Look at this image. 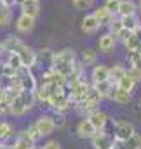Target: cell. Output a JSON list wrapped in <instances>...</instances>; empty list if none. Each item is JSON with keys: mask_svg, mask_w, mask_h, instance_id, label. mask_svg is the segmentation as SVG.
<instances>
[{"mask_svg": "<svg viewBox=\"0 0 141 149\" xmlns=\"http://www.w3.org/2000/svg\"><path fill=\"white\" fill-rule=\"evenodd\" d=\"M16 76L21 83V90H30V92H35L37 87H38V80L35 78V74L32 73V68H26V66H21Z\"/></svg>", "mask_w": 141, "mask_h": 149, "instance_id": "obj_1", "label": "cell"}, {"mask_svg": "<svg viewBox=\"0 0 141 149\" xmlns=\"http://www.w3.org/2000/svg\"><path fill=\"white\" fill-rule=\"evenodd\" d=\"M47 108H51L54 113H65L68 108H71V99L70 95L61 88L59 92H56L52 97H51V101H49V104H47Z\"/></svg>", "mask_w": 141, "mask_h": 149, "instance_id": "obj_2", "label": "cell"}, {"mask_svg": "<svg viewBox=\"0 0 141 149\" xmlns=\"http://www.w3.org/2000/svg\"><path fill=\"white\" fill-rule=\"evenodd\" d=\"M16 54L21 57V63H23V66H26V68H35L37 66V52L30 47V45H26L25 42L18 47V50H16Z\"/></svg>", "mask_w": 141, "mask_h": 149, "instance_id": "obj_3", "label": "cell"}, {"mask_svg": "<svg viewBox=\"0 0 141 149\" xmlns=\"http://www.w3.org/2000/svg\"><path fill=\"white\" fill-rule=\"evenodd\" d=\"M134 132H136V130H134L133 123L124 121V120L115 121V141H117V142H125V141H129Z\"/></svg>", "mask_w": 141, "mask_h": 149, "instance_id": "obj_4", "label": "cell"}, {"mask_svg": "<svg viewBox=\"0 0 141 149\" xmlns=\"http://www.w3.org/2000/svg\"><path fill=\"white\" fill-rule=\"evenodd\" d=\"M91 141H92V148L94 149H111L117 142L115 137L108 135L105 130H96V134H94V137Z\"/></svg>", "mask_w": 141, "mask_h": 149, "instance_id": "obj_5", "label": "cell"}, {"mask_svg": "<svg viewBox=\"0 0 141 149\" xmlns=\"http://www.w3.org/2000/svg\"><path fill=\"white\" fill-rule=\"evenodd\" d=\"M35 125H37V128H38V132H40L42 137H47V135H51L56 130L54 116H51V114H42L35 121Z\"/></svg>", "mask_w": 141, "mask_h": 149, "instance_id": "obj_6", "label": "cell"}, {"mask_svg": "<svg viewBox=\"0 0 141 149\" xmlns=\"http://www.w3.org/2000/svg\"><path fill=\"white\" fill-rule=\"evenodd\" d=\"M77 134H78V137H82V139H92L94 134H96V127L91 123L89 118H84V120H80L78 125H77Z\"/></svg>", "mask_w": 141, "mask_h": 149, "instance_id": "obj_7", "label": "cell"}, {"mask_svg": "<svg viewBox=\"0 0 141 149\" xmlns=\"http://www.w3.org/2000/svg\"><path fill=\"white\" fill-rule=\"evenodd\" d=\"M19 9H21V14L32 16L37 19V16L40 14V0H21Z\"/></svg>", "mask_w": 141, "mask_h": 149, "instance_id": "obj_8", "label": "cell"}, {"mask_svg": "<svg viewBox=\"0 0 141 149\" xmlns=\"http://www.w3.org/2000/svg\"><path fill=\"white\" fill-rule=\"evenodd\" d=\"M35 28V17L26 16V14H19V17L16 19V30L19 33H30Z\"/></svg>", "mask_w": 141, "mask_h": 149, "instance_id": "obj_9", "label": "cell"}, {"mask_svg": "<svg viewBox=\"0 0 141 149\" xmlns=\"http://www.w3.org/2000/svg\"><path fill=\"white\" fill-rule=\"evenodd\" d=\"M99 26H101V24H99V21L96 19L94 14H85V17L82 19L80 30H82V33H85V35H92V33L98 31Z\"/></svg>", "mask_w": 141, "mask_h": 149, "instance_id": "obj_10", "label": "cell"}, {"mask_svg": "<svg viewBox=\"0 0 141 149\" xmlns=\"http://www.w3.org/2000/svg\"><path fill=\"white\" fill-rule=\"evenodd\" d=\"M87 118L91 120V123L96 127V130H103L105 128V125L108 123V114H106L105 111H101L99 108L98 109H94V111H91L89 114H87Z\"/></svg>", "mask_w": 141, "mask_h": 149, "instance_id": "obj_11", "label": "cell"}, {"mask_svg": "<svg viewBox=\"0 0 141 149\" xmlns=\"http://www.w3.org/2000/svg\"><path fill=\"white\" fill-rule=\"evenodd\" d=\"M52 61H54V52L51 49H42L37 52V66H45L47 70H52Z\"/></svg>", "mask_w": 141, "mask_h": 149, "instance_id": "obj_12", "label": "cell"}, {"mask_svg": "<svg viewBox=\"0 0 141 149\" xmlns=\"http://www.w3.org/2000/svg\"><path fill=\"white\" fill-rule=\"evenodd\" d=\"M115 45H117V38L113 37L110 31L105 33V35H101L99 40H98V49H99L101 52H105V54L115 50Z\"/></svg>", "mask_w": 141, "mask_h": 149, "instance_id": "obj_13", "label": "cell"}, {"mask_svg": "<svg viewBox=\"0 0 141 149\" xmlns=\"http://www.w3.org/2000/svg\"><path fill=\"white\" fill-rule=\"evenodd\" d=\"M91 78H92V83L110 80V68L106 64H94V68L91 71Z\"/></svg>", "mask_w": 141, "mask_h": 149, "instance_id": "obj_14", "label": "cell"}, {"mask_svg": "<svg viewBox=\"0 0 141 149\" xmlns=\"http://www.w3.org/2000/svg\"><path fill=\"white\" fill-rule=\"evenodd\" d=\"M110 99H111V101H115L117 104L124 106V104H127V102L131 101V92H129V90L120 88L118 85H113V90H111V94H110Z\"/></svg>", "mask_w": 141, "mask_h": 149, "instance_id": "obj_15", "label": "cell"}, {"mask_svg": "<svg viewBox=\"0 0 141 149\" xmlns=\"http://www.w3.org/2000/svg\"><path fill=\"white\" fill-rule=\"evenodd\" d=\"M12 149H35V142L28 137L26 130H23V132L18 134V137L12 144Z\"/></svg>", "mask_w": 141, "mask_h": 149, "instance_id": "obj_16", "label": "cell"}, {"mask_svg": "<svg viewBox=\"0 0 141 149\" xmlns=\"http://www.w3.org/2000/svg\"><path fill=\"white\" fill-rule=\"evenodd\" d=\"M94 16H96V19L99 21V24L101 26H110V23L113 21V14L106 9L105 5H101V7H98V9H94V12H92Z\"/></svg>", "mask_w": 141, "mask_h": 149, "instance_id": "obj_17", "label": "cell"}, {"mask_svg": "<svg viewBox=\"0 0 141 149\" xmlns=\"http://www.w3.org/2000/svg\"><path fill=\"white\" fill-rule=\"evenodd\" d=\"M140 7L134 3V0H122L120 2V9H118V16L124 17V16H133V14H138Z\"/></svg>", "mask_w": 141, "mask_h": 149, "instance_id": "obj_18", "label": "cell"}, {"mask_svg": "<svg viewBox=\"0 0 141 149\" xmlns=\"http://www.w3.org/2000/svg\"><path fill=\"white\" fill-rule=\"evenodd\" d=\"M21 43H23V40H21L19 37H16V35H9V37L2 42V49H4V52L11 54V52H16L18 47H19Z\"/></svg>", "mask_w": 141, "mask_h": 149, "instance_id": "obj_19", "label": "cell"}, {"mask_svg": "<svg viewBox=\"0 0 141 149\" xmlns=\"http://www.w3.org/2000/svg\"><path fill=\"white\" fill-rule=\"evenodd\" d=\"M127 73V70L122 66V64H113L111 68H110V81L113 83V85H118V81L125 76Z\"/></svg>", "mask_w": 141, "mask_h": 149, "instance_id": "obj_20", "label": "cell"}, {"mask_svg": "<svg viewBox=\"0 0 141 149\" xmlns=\"http://www.w3.org/2000/svg\"><path fill=\"white\" fill-rule=\"evenodd\" d=\"M28 109H26V106L23 104V101H21V95H18L12 102H11V114L12 116H23V114H26Z\"/></svg>", "mask_w": 141, "mask_h": 149, "instance_id": "obj_21", "label": "cell"}, {"mask_svg": "<svg viewBox=\"0 0 141 149\" xmlns=\"http://www.w3.org/2000/svg\"><path fill=\"white\" fill-rule=\"evenodd\" d=\"M98 61V52L94 49H85L82 52V64L87 68V66H94Z\"/></svg>", "mask_w": 141, "mask_h": 149, "instance_id": "obj_22", "label": "cell"}, {"mask_svg": "<svg viewBox=\"0 0 141 149\" xmlns=\"http://www.w3.org/2000/svg\"><path fill=\"white\" fill-rule=\"evenodd\" d=\"M122 23H124V28H125V30L134 31V30L141 24V19H140L138 14H133V16H124V17H122Z\"/></svg>", "mask_w": 141, "mask_h": 149, "instance_id": "obj_23", "label": "cell"}, {"mask_svg": "<svg viewBox=\"0 0 141 149\" xmlns=\"http://www.w3.org/2000/svg\"><path fill=\"white\" fill-rule=\"evenodd\" d=\"M94 85V88L99 92V95L105 99L108 97L110 99V94H111V90H113V83L110 81V80H106V81H99V83H92Z\"/></svg>", "mask_w": 141, "mask_h": 149, "instance_id": "obj_24", "label": "cell"}, {"mask_svg": "<svg viewBox=\"0 0 141 149\" xmlns=\"http://www.w3.org/2000/svg\"><path fill=\"white\" fill-rule=\"evenodd\" d=\"M21 101H23V104L26 106V109L30 111L33 106H35V102H37V94L35 92H30V90H21Z\"/></svg>", "mask_w": 141, "mask_h": 149, "instance_id": "obj_25", "label": "cell"}, {"mask_svg": "<svg viewBox=\"0 0 141 149\" xmlns=\"http://www.w3.org/2000/svg\"><path fill=\"white\" fill-rule=\"evenodd\" d=\"M12 134H14V128L9 121H0V141L2 142L9 141L12 137Z\"/></svg>", "mask_w": 141, "mask_h": 149, "instance_id": "obj_26", "label": "cell"}, {"mask_svg": "<svg viewBox=\"0 0 141 149\" xmlns=\"http://www.w3.org/2000/svg\"><path fill=\"white\" fill-rule=\"evenodd\" d=\"M136 83H138V81H136V80H134L131 74L125 73V76H124V78L118 81V87H120V88H124V90H129V92H133V90H134V87H136Z\"/></svg>", "mask_w": 141, "mask_h": 149, "instance_id": "obj_27", "label": "cell"}, {"mask_svg": "<svg viewBox=\"0 0 141 149\" xmlns=\"http://www.w3.org/2000/svg\"><path fill=\"white\" fill-rule=\"evenodd\" d=\"M5 64L7 66H11L12 70H19L21 66H23V63H21V57L16 54V52H11V54H7V59H5Z\"/></svg>", "mask_w": 141, "mask_h": 149, "instance_id": "obj_28", "label": "cell"}, {"mask_svg": "<svg viewBox=\"0 0 141 149\" xmlns=\"http://www.w3.org/2000/svg\"><path fill=\"white\" fill-rule=\"evenodd\" d=\"M108 28H110V33H111L113 37L117 38L118 35H120V31L124 30V23H122V17H120V16H118V17H113V21L110 23V26H108Z\"/></svg>", "mask_w": 141, "mask_h": 149, "instance_id": "obj_29", "label": "cell"}, {"mask_svg": "<svg viewBox=\"0 0 141 149\" xmlns=\"http://www.w3.org/2000/svg\"><path fill=\"white\" fill-rule=\"evenodd\" d=\"M127 59H129V63H131V68L141 71V54L140 52L129 50V52H127Z\"/></svg>", "mask_w": 141, "mask_h": 149, "instance_id": "obj_30", "label": "cell"}, {"mask_svg": "<svg viewBox=\"0 0 141 149\" xmlns=\"http://www.w3.org/2000/svg\"><path fill=\"white\" fill-rule=\"evenodd\" d=\"M138 45H140V42H138V38H136V35L134 33H131L129 37L124 40V47H125V50L129 52V50H138Z\"/></svg>", "mask_w": 141, "mask_h": 149, "instance_id": "obj_31", "label": "cell"}, {"mask_svg": "<svg viewBox=\"0 0 141 149\" xmlns=\"http://www.w3.org/2000/svg\"><path fill=\"white\" fill-rule=\"evenodd\" d=\"M120 2L122 0H105V5L106 9L113 14V16H118V9H120Z\"/></svg>", "mask_w": 141, "mask_h": 149, "instance_id": "obj_32", "label": "cell"}, {"mask_svg": "<svg viewBox=\"0 0 141 149\" xmlns=\"http://www.w3.org/2000/svg\"><path fill=\"white\" fill-rule=\"evenodd\" d=\"M94 2H96V0H71L73 7H75V9H78V10H85V9H91V7L94 5Z\"/></svg>", "mask_w": 141, "mask_h": 149, "instance_id": "obj_33", "label": "cell"}, {"mask_svg": "<svg viewBox=\"0 0 141 149\" xmlns=\"http://www.w3.org/2000/svg\"><path fill=\"white\" fill-rule=\"evenodd\" d=\"M12 19V10L11 7H5L2 12H0V26H7Z\"/></svg>", "mask_w": 141, "mask_h": 149, "instance_id": "obj_34", "label": "cell"}, {"mask_svg": "<svg viewBox=\"0 0 141 149\" xmlns=\"http://www.w3.org/2000/svg\"><path fill=\"white\" fill-rule=\"evenodd\" d=\"M125 144H127L129 148H133V149H141V135L134 132V134L131 135V139L125 141Z\"/></svg>", "mask_w": 141, "mask_h": 149, "instance_id": "obj_35", "label": "cell"}, {"mask_svg": "<svg viewBox=\"0 0 141 149\" xmlns=\"http://www.w3.org/2000/svg\"><path fill=\"white\" fill-rule=\"evenodd\" d=\"M26 134H28V137H30L33 142H37V141H40V139H42V135H40V132H38V128H37L35 123H33L32 127H28V128H26Z\"/></svg>", "mask_w": 141, "mask_h": 149, "instance_id": "obj_36", "label": "cell"}, {"mask_svg": "<svg viewBox=\"0 0 141 149\" xmlns=\"http://www.w3.org/2000/svg\"><path fill=\"white\" fill-rule=\"evenodd\" d=\"M54 123H56V128H61V127H65V123H66V118H65V114H63V113H54Z\"/></svg>", "mask_w": 141, "mask_h": 149, "instance_id": "obj_37", "label": "cell"}, {"mask_svg": "<svg viewBox=\"0 0 141 149\" xmlns=\"http://www.w3.org/2000/svg\"><path fill=\"white\" fill-rule=\"evenodd\" d=\"M44 149H61V146H59L58 141H49V142L44 144Z\"/></svg>", "mask_w": 141, "mask_h": 149, "instance_id": "obj_38", "label": "cell"}, {"mask_svg": "<svg viewBox=\"0 0 141 149\" xmlns=\"http://www.w3.org/2000/svg\"><path fill=\"white\" fill-rule=\"evenodd\" d=\"M127 73L131 74L136 81H140L141 80V71H138V70H134V68H131V70H127Z\"/></svg>", "mask_w": 141, "mask_h": 149, "instance_id": "obj_39", "label": "cell"}, {"mask_svg": "<svg viewBox=\"0 0 141 149\" xmlns=\"http://www.w3.org/2000/svg\"><path fill=\"white\" fill-rule=\"evenodd\" d=\"M133 33L136 35L138 42H140V45H138V50H136V52H140V54H141V24L138 26V28H136V30H134V31H133Z\"/></svg>", "mask_w": 141, "mask_h": 149, "instance_id": "obj_40", "label": "cell"}, {"mask_svg": "<svg viewBox=\"0 0 141 149\" xmlns=\"http://www.w3.org/2000/svg\"><path fill=\"white\" fill-rule=\"evenodd\" d=\"M4 3H5L7 7H12V5H16V3H18V0H4Z\"/></svg>", "mask_w": 141, "mask_h": 149, "instance_id": "obj_41", "label": "cell"}, {"mask_svg": "<svg viewBox=\"0 0 141 149\" xmlns=\"http://www.w3.org/2000/svg\"><path fill=\"white\" fill-rule=\"evenodd\" d=\"M120 149H133V148H129L125 142H120Z\"/></svg>", "mask_w": 141, "mask_h": 149, "instance_id": "obj_42", "label": "cell"}, {"mask_svg": "<svg viewBox=\"0 0 141 149\" xmlns=\"http://www.w3.org/2000/svg\"><path fill=\"white\" fill-rule=\"evenodd\" d=\"M2 74H4V63L0 61V76H2Z\"/></svg>", "mask_w": 141, "mask_h": 149, "instance_id": "obj_43", "label": "cell"}, {"mask_svg": "<svg viewBox=\"0 0 141 149\" xmlns=\"http://www.w3.org/2000/svg\"><path fill=\"white\" fill-rule=\"evenodd\" d=\"M2 52H4V49H2V43H0V59H2Z\"/></svg>", "mask_w": 141, "mask_h": 149, "instance_id": "obj_44", "label": "cell"}, {"mask_svg": "<svg viewBox=\"0 0 141 149\" xmlns=\"http://www.w3.org/2000/svg\"><path fill=\"white\" fill-rule=\"evenodd\" d=\"M4 149H12V146H5V144H4Z\"/></svg>", "mask_w": 141, "mask_h": 149, "instance_id": "obj_45", "label": "cell"}, {"mask_svg": "<svg viewBox=\"0 0 141 149\" xmlns=\"http://www.w3.org/2000/svg\"><path fill=\"white\" fill-rule=\"evenodd\" d=\"M138 7H140V12H141V0H140V5H138Z\"/></svg>", "mask_w": 141, "mask_h": 149, "instance_id": "obj_46", "label": "cell"}, {"mask_svg": "<svg viewBox=\"0 0 141 149\" xmlns=\"http://www.w3.org/2000/svg\"><path fill=\"white\" fill-rule=\"evenodd\" d=\"M35 149H44V148H35Z\"/></svg>", "mask_w": 141, "mask_h": 149, "instance_id": "obj_47", "label": "cell"}]
</instances>
